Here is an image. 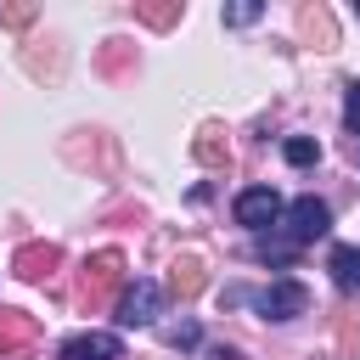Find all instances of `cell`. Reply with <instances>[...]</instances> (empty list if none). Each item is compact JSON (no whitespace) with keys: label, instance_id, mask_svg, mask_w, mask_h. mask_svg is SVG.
Segmentation results:
<instances>
[{"label":"cell","instance_id":"16","mask_svg":"<svg viewBox=\"0 0 360 360\" xmlns=\"http://www.w3.org/2000/svg\"><path fill=\"white\" fill-rule=\"evenodd\" d=\"M169 338H174V343H197V326H191V321H180V326H174Z\"/></svg>","mask_w":360,"mask_h":360},{"label":"cell","instance_id":"12","mask_svg":"<svg viewBox=\"0 0 360 360\" xmlns=\"http://www.w3.org/2000/svg\"><path fill=\"white\" fill-rule=\"evenodd\" d=\"M135 11H141V17L152 22V28H169V22L180 17V6H135Z\"/></svg>","mask_w":360,"mask_h":360},{"label":"cell","instance_id":"15","mask_svg":"<svg viewBox=\"0 0 360 360\" xmlns=\"http://www.w3.org/2000/svg\"><path fill=\"white\" fill-rule=\"evenodd\" d=\"M0 17H6L11 28H22V22H34V6H0Z\"/></svg>","mask_w":360,"mask_h":360},{"label":"cell","instance_id":"1","mask_svg":"<svg viewBox=\"0 0 360 360\" xmlns=\"http://www.w3.org/2000/svg\"><path fill=\"white\" fill-rule=\"evenodd\" d=\"M242 304H253V309H259L264 321H292V315H304V309H309V287L287 276V281H270V287L248 292Z\"/></svg>","mask_w":360,"mask_h":360},{"label":"cell","instance_id":"8","mask_svg":"<svg viewBox=\"0 0 360 360\" xmlns=\"http://www.w3.org/2000/svg\"><path fill=\"white\" fill-rule=\"evenodd\" d=\"M326 270H332V281H338L343 292H360V248H332Z\"/></svg>","mask_w":360,"mask_h":360},{"label":"cell","instance_id":"5","mask_svg":"<svg viewBox=\"0 0 360 360\" xmlns=\"http://www.w3.org/2000/svg\"><path fill=\"white\" fill-rule=\"evenodd\" d=\"M112 287H124V253H112V248H107V253H96V259L84 264V298H90V304H101Z\"/></svg>","mask_w":360,"mask_h":360},{"label":"cell","instance_id":"13","mask_svg":"<svg viewBox=\"0 0 360 360\" xmlns=\"http://www.w3.org/2000/svg\"><path fill=\"white\" fill-rule=\"evenodd\" d=\"M259 17H264V6H253V0H242V6H225V22H236V28H242V22H259Z\"/></svg>","mask_w":360,"mask_h":360},{"label":"cell","instance_id":"11","mask_svg":"<svg viewBox=\"0 0 360 360\" xmlns=\"http://www.w3.org/2000/svg\"><path fill=\"white\" fill-rule=\"evenodd\" d=\"M169 281H174V292H180V298H191V292L202 287V264H197V259H180Z\"/></svg>","mask_w":360,"mask_h":360},{"label":"cell","instance_id":"6","mask_svg":"<svg viewBox=\"0 0 360 360\" xmlns=\"http://www.w3.org/2000/svg\"><path fill=\"white\" fill-rule=\"evenodd\" d=\"M62 360H124L118 332H73L62 343Z\"/></svg>","mask_w":360,"mask_h":360},{"label":"cell","instance_id":"7","mask_svg":"<svg viewBox=\"0 0 360 360\" xmlns=\"http://www.w3.org/2000/svg\"><path fill=\"white\" fill-rule=\"evenodd\" d=\"M56 264H62V248H56V242H28V248H17V259H11V270H17L22 281H45Z\"/></svg>","mask_w":360,"mask_h":360},{"label":"cell","instance_id":"4","mask_svg":"<svg viewBox=\"0 0 360 360\" xmlns=\"http://www.w3.org/2000/svg\"><path fill=\"white\" fill-rule=\"evenodd\" d=\"M158 309H163V287L158 281H146V276L124 281V292H118V326H152Z\"/></svg>","mask_w":360,"mask_h":360},{"label":"cell","instance_id":"14","mask_svg":"<svg viewBox=\"0 0 360 360\" xmlns=\"http://www.w3.org/2000/svg\"><path fill=\"white\" fill-rule=\"evenodd\" d=\"M343 118H349V129H360V79H354L349 96H343Z\"/></svg>","mask_w":360,"mask_h":360},{"label":"cell","instance_id":"9","mask_svg":"<svg viewBox=\"0 0 360 360\" xmlns=\"http://www.w3.org/2000/svg\"><path fill=\"white\" fill-rule=\"evenodd\" d=\"M34 321L22 315V309H0V349H22V343H34Z\"/></svg>","mask_w":360,"mask_h":360},{"label":"cell","instance_id":"17","mask_svg":"<svg viewBox=\"0 0 360 360\" xmlns=\"http://www.w3.org/2000/svg\"><path fill=\"white\" fill-rule=\"evenodd\" d=\"M354 163H360V129H354Z\"/></svg>","mask_w":360,"mask_h":360},{"label":"cell","instance_id":"2","mask_svg":"<svg viewBox=\"0 0 360 360\" xmlns=\"http://www.w3.org/2000/svg\"><path fill=\"white\" fill-rule=\"evenodd\" d=\"M326 231H332V208H326L321 197H298V202L281 214L287 248H304V242H315V236H326Z\"/></svg>","mask_w":360,"mask_h":360},{"label":"cell","instance_id":"10","mask_svg":"<svg viewBox=\"0 0 360 360\" xmlns=\"http://www.w3.org/2000/svg\"><path fill=\"white\" fill-rule=\"evenodd\" d=\"M281 158H287L292 169H309V163L321 158V146H315L309 135H292V141H281Z\"/></svg>","mask_w":360,"mask_h":360},{"label":"cell","instance_id":"3","mask_svg":"<svg viewBox=\"0 0 360 360\" xmlns=\"http://www.w3.org/2000/svg\"><path fill=\"white\" fill-rule=\"evenodd\" d=\"M236 225H248V231H264V225H281V214H287V202H281V191L276 186H248V191H236Z\"/></svg>","mask_w":360,"mask_h":360}]
</instances>
